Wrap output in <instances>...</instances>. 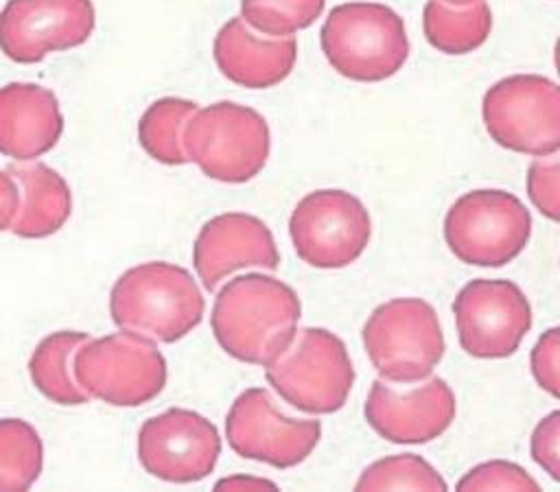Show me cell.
<instances>
[{"mask_svg":"<svg viewBox=\"0 0 560 492\" xmlns=\"http://www.w3.org/2000/svg\"><path fill=\"white\" fill-rule=\"evenodd\" d=\"M20 190V206L11 232L20 238H46L59 232L72 212V192L66 179L42 162H15L7 166Z\"/></svg>","mask_w":560,"mask_h":492,"instance_id":"cell-19","label":"cell"},{"mask_svg":"<svg viewBox=\"0 0 560 492\" xmlns=\"http://www.w3.org/2000/svg\"><path fill=\"white\" fill-rule=\"evenodd\" d=\"M278 485L262 477H249V475H234L219 479L214 483V490H276Z\"/></svg>","mask_w":560,"mask_h":492,"instance_id":"cell-31","label":"cell"},{"mask_svg":"<svg viewBox=\"0 0 560 492\" xmlns=\"http://www.w3.org/2000/svg\"><path fill=\"white\" fill-rule=\"evenodd\" d=\"M221 455L217 426L197 411L166 409L149 418L138 431V461L166 483H197L206 479Z\"/></svg>","mask_w":560,"mask_h":492,"instance_id":"cell-13","label":"cell"},{"mask_svg":"<svg viewBox=\"0 0 560 492\" xmlns=\"http://www.w3.org/2000/svg\"><path fill=\"white\" fill-rule=\"evenodd\" d=\"M319 42L332 70L359 83L394 77L409 57L402 17L381 2L337 4L319 31Z\"/></svg>","mask_w":560,"mask_h":492,"instance_id":"cell-3","label":"cell"},{"mask_svg":"<svg viewBox=\"0 0 560 492\" xmlns=\"http://www.w3.org/2000/svg\"><path fill=\"white\" fill-rule=\"evenodd\" d=\"M422 31L435 50L444 55H466L483 46L490 37L492 11L483 0L464 7L427 0Z\"/></svg>","mask_w":560,"mask_h":492,"instance_id":"cell-21","label":"cell"},{"mask_svg":"<svg viewBox=\"0 0 560 492\" xmlns=\"http://www.w3.org/2000/svg\"><path fill=\"white\" fill-rule=\"evenodd\" d=\"M44 444L33 424L0 418V490H28L42 475Z\"/></svg>","mask_w":560,"mask_h":492,"instance_id":"cell-23","label":"cell"},{"mask_svg":"<svg viewBox=\"0 0 560 492\" xmlns=\"http://www.w3.org/2000/svg\"><path fill=\"white\" fill-rule=\"evenodd\" d=\"M457 490H540V485L518 464L492 459L470 468L457 481Z\"/></svg>","mask_w":560,"mask_h":492,"instance_id":"cell-26","label":"cell"},{"mask_svg":"<svg viewBox=\"0 0 560 492\" xmlns=\"http://www.w3.org/2000/svg\"><path fill=\"white\" fill-rule=\"evenodd\" d=\"M490 138L514 153L551 155L560 149V87L542 74L497 81L481 103Z\"/></svg>","mask_w":560,"mask_h":492,"instance_id":"cell-9","label":"cell"},{"mask_svg":"<svg viewBox=\"0 0 560 492\" xmlns=\"http://www.w3.org/2000/svg\"><path fill=\"white\" fill-rule=\"evenodd\" d=\"M18 206H20L18 184L7 171H0V232L11 227Z\"/></svg>","mask_w":560,"mask_h":492,"instance_id":"cell-30","label":"cell"},{"mask_svg":"<svg viewBox=\"0 0 560 492\" xmlns=\"http://www.w3.org/2000/svg\"><path fill=\"white\" fill-rule=\"evenodd\" d=\"M357 490H446L442 475L420 455L402 453L370 464L354 483Z\"/></svg>","mask_w":560,"mask_h":492,"instance_id":"cell-24","label":"cell"},{"mask_svg":"<svg viewBox=\"0 0 560 492\" xmlns=\"http://www.w3.org/2000/svg\"><path fill=\"white\" fill-rule=\"evenodd\" d=\"M446 4H457V7H464V4H472V2H479V0H442Z\"/></svg>","mask_w":560,"mask_h":492,"instance_id":"cell-32","label":"cell"},{"mask_svg":"<svg viewBox=\"0 0 560 492\" xmlns=\"http://www.w3.org/2000/svg\"><path fill=\"white\" fill-rule=\"evenodd\" d=\"M326 0H241V20L269 37H291L308 28Z\"/></svg>","mask_w":560,"mask_h":492,"instance_id":"cell-25","label":"cell"},{"mask_svg":"<svg viewBox=\"0 0 560 492\" xmlns=\"http://www.w3.org/2000/svg\"><path fill=\"white\" fill-rule=\"evenodd\" d=\"M225 437L238 457L287 470L315 450L322 422L284 415L267 389L252 387L234 398L225 418Z\"/></svg>","mask_w":560,"mask_h":492,"instance_id":"cell-11","label":"cell"},{"mask_svg":"<svg viewBox=\"0 0 560 492\" xmlns=\"http://www.w3.org/2000/svg\"><path fill=\"white\" fill-rule=\"evenodd\" d=\"M192 265L203 289L245 267L278 269L280 251L267 223L247 212H223L206 221L192 245Z\"/></svg>","mask_w":560,"mask_h":492,"instance_id":"cell-16","label":"cell"},{"mask_svg":"<svg viewBox=\"0 0 560 492\" xmlns=\"http://www.w3.org/2000/svg\"><path fill=\"white\" fill-rule=\"evenodd\" d=\"M88 339V332L59 330L35 345L28 359V374L35 389L50 402L74 407L90 400L72 374V356Z\"/></svg>","mask_w":560,"mask_h":492,"instance_id":"cell-20","label":"cell"},{"mask_svg":"<svg viewBox=\"0 0 560 492\" xmlns=\"http://www.w3.org/2000/svg\"><path fill=\"white\" fill-rule=\"evenodd\" d=\"M96 24L92 0H9L0 11V50L15 63L88 42Z\"/></svg>","mask_w":560,"mask_h":492,"instance_id":"cell-14","label":"cell"},{"mask_svg":"<svg viewBox=\"0 0 560 492\" xmlns=\"http://www.w3.org/2000/svg\"><path fill=\"white\" fill-rule=\"evenodd\" d=\"M188 162L210 179L243 184L256 177L269 157V125L256 109L232 101L197 107L184 125Z\"/></svg>","mask_w":560,"mask_h":492,"instance_id":"cell-4","label":"cell"},{"mask_svg":"<svg viewBox=\"0 0 560 492\" xmlns=\"http://www.w3.org/2000/svg\"><path fill=\"white\" fill-rule=\"evenodd\" d=\"M361 339L378 376L396 385L429 378L446 348L435 308L420 297L378 304L363 324Z\"/></svg>","mask_w":560,"mask_h":492,"instance_id":"cell-6","label":"cell"},{"mask_svg":"<svg viewBox=\"0 0 560 492\" xmlns=\"http://www.w3.org/2000/svg\"><path fill=\"white\" fill-rule=\"evenodd\" d=\"M195 109V101L177 96H164L151 103L138 122V142L147 155L166 166L186 164L182 131Z\"/></svg>","mask_w":560,"mask_h":492,"instance_id":"cell-22","label":"cell"},{"mask_svg":"<svg viewBox=\"0 0 560 492\" xmlns=\"http://www.w3.org/2000/svg\"><path fill=\"white\" fill-rule=\"evenodd\" d=\"M455 413V394L440 376L402 387L376 378L363 407L368 424L392 444H427L453 424Z\"/></svg>","mask_w":560,"mask_h":492,"instance_id":"cell-15","label":"cell"},{"mask_svg":"<svg viewBox=\"0 0 560 492\" xmlns=\"http://www.w3.org/2000/svg\"><path fill=\"white\" fill-rule=\"evenodd\" d=\"M527 195L549 221L560 219V162L558 153L534 157L527 168Z\"/></svg>","mask_w":560,"mask_h":492,"instance_id":"cell-27","label":"cell"},{"mask_svg":"<svg viewBox=\"0 0 560 492\" xmlns=\"http://www.w3.org/2000/svg\"><path fill=\"white\" fill-rule=\"evenodd\" d=\"M529 236V210L516 195L499 188L464 192L444 216V241L466 265L503 267L527 247Z\"/></svg>","mask_w":560,"mask_h":492,"instance_id":"cell-8","label":"cell"},{"mask_svg":"<svg viewBox=\"0 0 560 492\" xmlns=\"http://www.w3.org/2000/svg\"><path fill=\"white\" fill-rule=\"evenodd\" d=\"M63 133V116L52 90L37 83L0 87V153L18 162L48 153Z\"/></svg>","mask_w":560,"mask_h":492,"instance_id":"cell-18","label":"cell"},{"mask_svg":"<svg viewBox=\"0 0 560 492\" xmlns=\"http://www.w3.org/2000/svg\"><path fill=\"white\" fill-rule=\"evenodd\" d=\"M214 61L221 74L249 90L282 83L298 59V42L291 37H262L241 17L228 20L214 37Z\"/></svg>","mask_w":560,"mask_h":492,"instance_id":"cell-17","label":"cell"},{"mask_svg":"<svg viewBox=\"0 0 560 492\" xmlns=\"http://www.w3.org/2000/svg\"><path fill=\"white\" fill-rule=\"evenodd\" d=\"M529 365H532V374L538 383L540 389H545L547 394H551L553 398H558L560 394V328H549L545 330L536 345L532 348L529 354Z\"/></svg>","mask_w":560,"mask_h":492,"instance_id":"cell-28","label":"cell"},{"mask_svg":"<svg viewBox=\"0 0 560 492\" xmlns=\"http://www.w3.org/2000/svg\"><path fill=\"white\" fill-rule=\"evenodd\" d=\"M289 236L302 262L315 269H343L368 247L372 219L359 197L339 188L304 195L289 219Z\"/></svg>","mask_w":560,"mask_h":492,"instance_id":"cell-10","label":"cell"},{"mask_svg":"<svg viewBox=\"0 0 560 492\" xmlns=\"http://www.w3.org/2000/svg\"><path fill=\"white\" fill-rule=\"evenodd\" d=\"M206 302L190 271L151 260L127 269L112 286L109 315L120 330L175 343L203 319Z\"/></svg>","mask_w":560,"mask_h":492,"instance_id":"cell-2","label":"cell"},{"mask_svg":"<svg viewBox=\"0 0 560 492\" xmlns=\"http://www.w3.org/2000/svg\"><path fill=\"white\" fill-rule=\"evenodd\" d=\"M302 304L282 280L258 271L228 280L212 304L217 343L236 361L269 365L298 332Z\"/></svg>","mask_w":560,"mask_h":492,"instance_id":"cell-1","label":"cell"},{"mask_svg":"<svg viewBox=\"0 0 560 492\" xmlns=\"http://www.w3.org/2000/svg\"><path fill=\"white\" fill-rule=\"evenodd\" d=\"M72 374L90 398L114 407L151 402L168 376L158 341L131 330L88 339L72 356Z\"/></svg>","mask_w":560,"mask_h":492,"instance_id":"cell-7","label":"cell"},{"mask_svg":"<svg viewBox=\"0 0 560 492\" xmlns=\"http://www.w3.org/2000/svg\"><path fill=\"white\" fill-rule=\"evenodd\" d=\"M459 345L475 359L514 354L532 328V306L518 284L503 278H477L453 302Z\"/></svg>","mask_w":560,"mask_h":492,"instance_id":"cell-12","label":"cell"},{"mask_svg":"<svg viewBox=\"0 0 560 492\" xmlns=\"http://www.w3.org/2000/svg\"><path fill=\"white\" fill-rule=\"evenodd\" d=\"M271 389L293 409L311 415L339 411L354 385L346 343L326 328H302L289 348L265 365Z\"/></svg>","mask_w":560,"mask_h":492,"instance_id":"cell-5","label":"cell"},{"mask_svg":"<svg viewBox=\"0 0 560 492\" xmlns=\"http://www.w3.org/2000/svg\"><path fill=\"white\" fill-rule=\"evenodd\" d=\"M560 413L551 411L545 415L529 440L532 459L553 479H560Z\"/></svg>","mask_w":560,"mask_h":492,"instance_id":"cell-29","label":"cell"}]
</instances>
